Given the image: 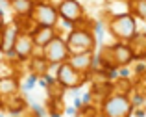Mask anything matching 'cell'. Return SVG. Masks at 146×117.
<instances>
[{"label":"cell","mask_w":146,"mask_h":117,"mask_svg":"<svg viewBox=\"0 0 146 117\" xmlns=\"http://www.w3.org/2000/svg\"><path fill=\"white\" fill-rule=\"evenodd\" d=\"M68 54H82V52H96V36L93 32V26L89 24H80L68 30L65 36Z\"/></svg>","instance_id":"6da1fadb"},{"label":"cell","mask_w":146,"mask_h":117,"mask_svg":"<svg viewBox=\"0 0 146 117\" xmlns=\"http://www.w3.org/2000/svg\"><path fill=\"white\" fill-rule=\"evenodd\" d=\"M106 28L115 41H120V43H128L139 32L135 17L129 15L128 11H124V13H109L106 21Z\"/></svg>","instance_id":"7a4b0ae2"},{"label":"cell","mask_w":146,"mask_h":117,"mask_svg":"<svg viewBox=\"0 0 146 117\" xmlns=\"http://www.w3.org/2000/svg\"><path fill=\"white\" fill-rule=\"evenodd\" d=\"M131 115H133V102L126 95L109 93L98 104V117H131Z\"/></svg>","instance_id":"3957f363"},{"label":"cell","mask_w":146,"mask_h":117,"mask_svg":"<svg viewBox=\"0 0 146 117\" xmlns=\"http://www.w3.org/2000/svg\"><path fill=\"white\" fill-rule=\"evenodd\" d=\"M56 9L59 15V22H65L70 30L87 22V11L80 0H59L56 4Z\"/></svg>","instance_id":"277c9868"},{"label":"cell","mask_w":146,"mask_h":117,"mask_svg":"<svg viewBox=\"0 0 146 117\" xmlns=\"http://www.w3.org/2000/svg\"><path fill=\"white\" fill-rule=\"evenodd\" d=\"M56 82L59 85H63L65 91L68 89H80L89 82V76L78 73L76 69H72L70 65L65 61V63L57 65V75H56Z\"/></svg>","instance_id":"5b68a950"},{"label":"cell","mask_w":146,"mask_h":117,"mask_svg":"<svg viewBox=\"0 0 146 117\" xmlns=\"http://www.w3.org/2000/svg\"><path fill=\"white\" fill-rule=\"evenodd\" d=\"M41 56L48 61L50 65H61L68 60V48H67V43H65V37L61 34H57L48 45H44L41 48Z\"/></svg>","instance_id":"8992f818"},{"label":"cell","mask_w":146,"mask_h":117,"mask_svg":"<svg viewBox=\"0 0 146 117\" xmlns=\"http://www.w3.org/2000/svg\"><path fill=\"white\" fill-rule=\"evenodd\" d=\"M30 17H32V21H33V24H35V26L57 28V24H59V15H57V9H56V6L50 4V2H37L35 6H33Z\"/></svg>","instance_id":"52a82bcc"},{"label":"cell","mask_w":146,"mask_h":117,"mask_svg":"<svg viewBox=\"0 0 146 117\" xmlns=\"http://www.w3.org/2000/svg\"><path fill=\"white\" fill-rule=\"evenodd\" d=\"M35 50L37 48H35V45H33L30 34H21L19 32L17 39H15V45H13V52H11V56H6V58H11V60H15L17 63L24 65L26 61L35 54Z\"/></svg>","instance_id":"ba28073f"},{"label":"cell","mask_w":146,"mask_h":117,"mask_svg":"<svg viewBox=\"0 0 146 117\" xmlns=\"http://www.w3.org/2000/svg\"><path fill=\"white\" fill-rule=\"evenodd\" d=\"M109 52H111V60H113L115 69H120V67H131L133 65V54L129 50V46L126 43L120 41H115L113 45H109Z\"/></svg>","instance_id":"9c48e42d"},{"label":"cell","mask_w":146,"mask_h":117,"mask_svg":"<svg viewBox=\"0 0 146 117\" xmlns=\"http://www.w3.org/2000/svg\"><path fill=\"white\" fill-rule=\"evenodd\" d=\"M0 104H2L0 112L7 114L9 117L11 115H22L26 110H28V100H26V97L21 95V93L6 97V99H0Z\"/></svg>","instance_id":"30bf717a"},{"label":"cell","mask_w":146,"mask_h":117,"mask_svg":"<svg viewBox=\"0 0 146 117\" xmlns=\"http://www.w3.org/2000/svg\"><path fill=\"white\" fill-rule=\"evenodd\" d=\"M94 58H96V54H94V52L70 54V56H68V60H67V63L70 65L72 69H76L78 73L89 76V73L94 69Z\"/></svg>","instance_id":"8fae6325"},{"label":"cell","mask_w":146,"mask_h":117,"mask_svg":"<svg viewBox=\"0 0 146 117\" xmlns=\"http://www.w3.org/2000/svg\"><path fill=\"white\" fill-rule=\"evenodd\" d=\"M17 36H19V30L15 28L13 22H6L2 26V30H0V54L2 56H11Z\"/></svg>","instance_id":"7c38bea8"},{"label":"cell","mask_w":146,"mask_h":117,"mask_svg":"<svg viewBox=\"0 0 146 117\" xmlns=\"http://www.w3.org/2000/svg\"><path fill=\"white\" fill-rule=\"evenodd\" d=\"M24 67H26V73H28V75H32L35 78L44 76V73H46V69H48V61L41 56V48L35 50V54L24 63Z\"/></svg>","instance_id":"4fadbf2b"},{"label":"cell","mask_w":146,"mask_h":117,"mask_svg":"<svg viewBox=\"0 0 146 117\" xmlns=\"http://www.w3.org/2000/svg\"><path fill=\"white\" fill-rule=\"evenodd\" d=\"M59 34V30L57 28H48V26H35L33 28V32L30 34V37H32L33 45H35V48H43L44 45H48L50 41H52L54 37Z\"/></svg>","instance_id":"5bb4252c"},{"label":"cell","mask_w":146,"mask_h":117,"mask_svg":"<svg viewBox=\"0 0 146 117\" xmlns=\"http://www.w3.org/2000/svg\"><path fill=\"white\" fill-rule=\"evenodd\" d=\"M126 45L129 46L135 61H146V32H137Z\"/></svg>","instance_id":"9a60e30c"},{"label":"cell","mask_w":146,"mask_h":117,"mask_svg":"<svg viewBox=\"0 0 146 117\" xmlns=\"http://www.w3.org/2000/svg\"><path fill=\"white\" fill-rule=\"evenodd\" d=\"M21 93V76H2L0 78V99Z\"/></svg>","instance_id":"2e32d148"},{"label":"cell","mask_w":146,"mask_h":117,"mask_svg":"<svg viewBox=\"0 0 146 117\" xmlns=\"http://www.w3.org/2000/svg\"><path fill=\"white\" fill-rule=\"evenodd\" d=\"M135 89V84H133L131 78H122L117 76L113 82H111V93H118V95H126L129 97Z\"/></svg>","instance_id":"e0dca14e"},{"label":"cell","mask_w":146,"mask_h":117,"mask_svg":"<svg viewBox=\"0 0 146 117\" xmlns=\"http://www.w3.org/2000/svg\"><path fill=\"white\" fill-rule=\"evenodd\" d=\"M7 6H9L13 17H30L35 2H33V0H13V2H9Z\"/></svg>","instance_id":"ac0fdd59"},{"label":"cell","mask_w":146,"mask_h":117,"mask_svg":"<svg viewBox=\"0 0 146 117\" xmlns=\"http://www.w3.org/2000/svg\"><path fill=\"white\" fill-rule=\"evenodd\" d=\"M128 13L135 17V21L146 22V0H128Z\"/></svg>","instance_id":"d6986e66"},{"label":"cell","mask_w":146,"mask_h":117,"mask_svg":"<svg viewBox=\"0 0 146 117\" xmlns=\"http://www.w3.org/2000/svg\"><path fill=\"white\" fill-rule=\"evenodd\" d=\"M44 89H46V99H48V100L63 99V97H65V93H67V91L63 89V85H59L56 80H54V82H46Z\"/></svg>","instance_id":"ffe728a7"},{"label":"cell","mask_w":146,"mask_h":117,"mask_svg":"<svg viewBox=\"0 0 146 117\" xmlns=\"http://www.w3.org/2000/svg\"><path fill=\"white\" fill-rule=\"evenodd\" d=\"M6 24V19H4V11H0V30H2V26Z\"/></svg>","instance_id":"44dd1931"},{"label":"cell","mask_w":146,"mask_h":117,"mask_svg":"<svg viewBox=\"0 0 146 117\" xmlns=\"http://www.w3.org/2000/svg\"><path fill=\"white\" fill-rule=\"evenodd\" d=\"M33 2H35V4H37V2H50V4H54V6H56L59 0H33Z\"/></svg>","instance_id":"7402d4cb"},{"label":"cell","mask_w":146,"mask_h":117,"mask_svg":"<svg viewBox=\"0 0 146 117\" xmlns=\"http://www.w3.org/2000/svg\"><path fill=\"white\" fill-rule=\"evenodd\" d=\"M0 2H4V4H9V2H13V0H0Z\"/></svg>","instance_id":"603a6c76"},{"label":"cell","mask_w":146,"mask_h":117,"mask_svg":"<svg viewBox=\"0 0 146 117\" xmlns=\"http://www.w3.org/2000/svg\"><path fill=\"white\" fill-rule=\"evenodd\" d=\"M11 117H22V115H11Z\"/></svg>","instance_id":"cb8c5ba5"},{"label":"cell","mask_w":146,"mask_h":117,"mask_svg":"<svg viewBox=\"0 0 146 117\" xmlns=\"http://www.w3.org/2000/svg\"><path fill=\"white\" fill-rule=\"evenodd\" d=\"M0 11H2V7H0Z\"/></svg>","instance_id":"d4e9b609"}]
</instances>
